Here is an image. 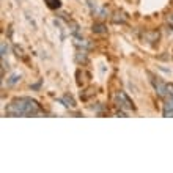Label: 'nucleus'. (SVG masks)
I'll use <instances>...</instances> for the list:
<instances>
[{
    "label": "nucleus",
    "instance_id": "2",
    "mask_svg": "<svg viewBox=\"0 0 173 173\" xmlns=\"http://www.w3.org/2000/svg\"><path fill=\"white\" fill-rule=\"evenodd\" d=\"M116 99H118V106H120V107H123V109H134L131 99H129V98H128L125 93H123V91H120V93L116 94Z\"/></svg>",
    "mask_w": 173,
    "mask_h": 173
},
{
    "label": "nucleus",
    "instance_id": "6",
    "mask_svg": "<svg viewBox=\"0 0 173 173\" xmlns=\"http://www.w3.org/2000/svg\"><path fill=\"white\" fill-rule=\"evenodd\" d=\"M93 32L94 33H104L107 30H106V27L102 25V24H94V25H93Z\"/></svg>",
    "mask_w": 173,
    "mask_h": 173
},
{
    "label": "nucleus",
    "instance_id": "7",
    "mask_svg": "<svg viewBox=\"0 0 173 173\" xmlns=\"http://www.w3.org/2000/svg\"><path fill=\"white\" fill-rule=\"evenodd\" d=\"M47 7L52 8V10L60 8V0H47Z\"/></svg>",
    "mask_w": 173,
    "mask_h": 173
},
{
    "label": "nucleus",
    "instance_id": "4",
    "mask_svg": "<svg viewBox=\"0 0 173 173\" xmlns=\"http://www.w3.org/2000/svg\"><path fill=\"white\" fill-rule=\"evenodd\" d=\"M164 116H173V96L164 104Z\"/></svg>",
    "mask_w": 173,
    "mask_h": 173
},
{
    "label": "nucleus",
    "instance_id": "3",
    "mask_svg": "<svg viewBox=\"0 0 173 173\" xmlns=\"http://www.w3.org/2000/svg\"><path fill=\"white\" fill-rule=\"evenodd\" d=\"M151 84H153V87H154V90L157 91L159 96H168V93H167V84H164L161 80H156L154 77L151 79Z\"/></svg>",
    "mask_w": 173,
    "mask_h": 173
},
{
    "label": "nucleus",
    "instance_id": "10",
    "mask_svg": "<svg viewBox=\"0 0 173 173\" xmlns=\"http://www.w3.org/2000/svg\"><path fill=\"white\" fill-rule=\"evenodd\" d=\"M170 22H171V24H173V16H171V17H170Z\"/></svg>",
    "mask_w": 173,
    "mask_h": 173
},
{
    "label": "nucleus",
    "instance_id": "9",
    "mask_svg": "<svg viewBox=\"0 0 173 173\" xmlns=\"http://www.w3.org/2000/svg\"><path fill=\"white\" fill-rule=\"evenodd\" d=\"M7 52H8V47H7V44H5V43H2V57H5V55H7Z\"/></svg>",
    "mask_w": 173,
    "mask_h": 173
},
{
    "label": "nucleus",
    "instance_id": "5",
    "mask_svg": "<svg viewBox=\"0 0 173 173\" xmlns=\"http://www.w3.org/2000/svg\"><path fill=\"white\" fill-rule=\"evenodd\" d=\"M61 102H66V104H65L66 107H74V106H76V102H74V99H72L71 96H68V94H66V96L63 98V99H61Z\"/></svg>",
    "mask_w": 173,
    "mask_h": 173
},
{
    "label": "nucleus",
    "instance_id": "8",
    "mask_svg": "<svg viewBox=\"0 0 173 173\" xmlns=\"http://www.w3.org/2000/svg\"><path fill=\"white\" fill-rule=\"evenodd\" d=\"M20 79V76H19V74H13V76L10 77V80H8V85H14L17 80Z\"/></svg>",
    "mask_w": 173,
    "mask_h": 173
},
{
    "label": "nucleus",
    "instance_id": "1",
    "mask_svg": "<svg viewBox=\"0 0 173 173\" xmlns=\"http://www.w3.org/2000/svg\"><path fill=\"white\" fill-rule=\"evenodd\" d=\"M39 104L32 98H17L7 107L5 113L8 116H29L39 113Z\"/></svg>",
    "mask_w": 173,
    "mask_h": 173
}]
</instances>
